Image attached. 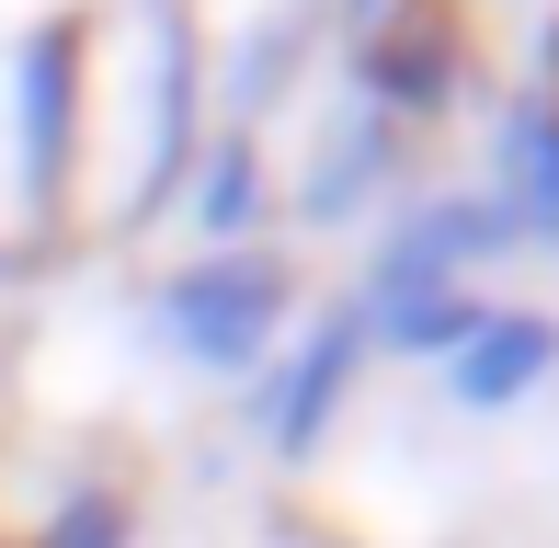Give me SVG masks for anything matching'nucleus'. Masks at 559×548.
<instances>
[{"instance_id": "1", "label": "nucleus", "mask_w": 559, "mask_h": 548, "mask_svg": "<svg viewBox=\"0 0 559 548\" xmlns=\"http://www.w3.org/2000/svg\"><path fill=\"white\" fill-rule=\"evenodd\" d=\"M148 343H171V355L194 366V378H217V389H251L274 366V343H286V320H297V263L286 252H194V263H171V274H148Z\"/></svg>"}, {"instance_id": "2", "label": "nucleus", "mask_w": 559, "mask_h": 548, "mask_svg": "<svg viewBox=\"0 0 559 548\" xmlns=\"http://www.w3.org/2000/svg\"><path fill=\"white\" fill-rule=\"evenodd\" d=\"M81 69H92V12H46L12 35V206L35 229H58L69 183H81V115H92Z\"/></svg>"}, {"instance_id": "3", "label": "nucleus", "mask_w": 559, "mask_h": 548, "mask_svg": "<svg viewBox=\"0 0 559 548\" xmlns=\"http://www.w3.org/2000/svg\"><path fill=\"white\" fill-rule=\"evenodd\" d=\"M138 46H148V138H138V171L115 194V229H148L160 206H183V171L206 148V12L194 0H138Z\"/></svg>"}, {"instance_id": "4", "label": "nucleus", "mask_w": 559, "mask_h": 548, "mask_svg": "<svg viewBox=\"0 0 559 548\" xmlns=\"http://www.w3.org/2000/svg\"><path fill=\"white\" fill-rule=\"evenodd\" d=\"M366 355H377V343H366V309L332 297V309H320L309 332H297L286 355L240 389V412L263 422V445H274L286 468H309L320 445H332V422H343V401H354V378H366Z\"/></svg>"}, {"instance_id": "5", "label": "nucleus", "mask_w": 559, "mask_h": 548, "mask_svg": "<svg viewBox=\"0 0 559 548\" xmlns=\"http://www.w3.org/2000/svg\"><path fill=\"white\" fill-rule=\"evenodd\" d=\"M502 252H525V229L491 206V194H400L389 206V229H377V252H366V286H354V309H389V297H412V286H468L479 263H502Z\"/></svg>"}, {"instance_id": "6", "label": "nucleus", "mask_w": 559, "mask_h": 548, "mask_svg": "<svg viewBox=\"0 0 559 548\" xmlns=\"http://www.w3.org/2000/svg\"><path fill=\"white\" fill-rule=\"evenodd\" d=\"M343 81H354L366 115H389V127L412 138V127H435V115L456 104V81H468V35L445 23V0H400L377 35L343 46Z\"/></svg>"}, {"instance_id": "7", "label": "nucleus", "mask_w": 559, "mask_h": 548, "mask_svg": "<svg viewBox=\"0 0 559 548\" xmlns=\"http://www.w3.org/2000/svg\"><path fill=\"white\" fill-rule=\"evenodd\" d=\"M400 183H412V138L389 115H366V104H332L320 138H309V171H297V229H354Z\"/></svg>"}, {"instance_id": "8", "label": "nucleus", "mask_w": 559, "mask_h": 548, "mask_svg": "<svg viewBox=\"0 0 559 548\" xmlns=\"http://www.w3.org/2000/svg\"><path fill=\"white\" fill-rule=\"evenodd\" d=\"M559 378V309H502L491 297V320H479L468 343L435 366V389H445V412H468V422H491V412H525L537 389Z\"/></svg>"}, {"instance_id": "9", "label": "nucleus", "mask_w": 559, "mask_h": 548, "mask_svg": "<svg viewBox=\"0 0 559 548\" xmlns=\"http://www.w3.org/2000/svg\"><path fill=\"white\" fill-rule=\"evenodd\" d=\"M309 46H320V12H309V0H286V12L240 23V35H228L217 58H206V127H240V138H263V115L297 92Z\"/></svg>"}, {"instance_id": "10", "label": "nucleus", "mask_w": 559, "mask_h": 548, "mask_svg": "<svg viewBox=\"0 0 559 548\" xmlns=\"http://www.w3.org/2000/svg\"><path fill=\"white\" fill-rule=\"evenodd\" d=\"M491 206L525 240H559V92H502L491 104Z\"/></svg>"}, {"instance_id": "11", "label": "nucleus", "mask_w": 559, "mask_h": 548, "mask_svg": "<svg viewBox=\"0 0 559 548\" xmlns=\"http://www.w3.org/2000/svg\"><path fill=\"white\" fill-rule=\"evenodd\" d=\"M263 206H274L263 138H240V127H206V148H194V171H183V217H194V240H206V252H251Z\"/></svg>"}, {"instance_id": "12", "label": "nucleus", "mask_w": 559, "mask_h": 548, "mask_svg": "<svg viewBox=\"0 0 559 548\" xmlns=\"http://www.w3.org/2000/svg\"><path fill=\"white\" fill-rule=\"evenodd\" d=\"M479 320H491L479 286H412V297H389V309H366V343L377 355H412V366H445Z\"/></svg>"}, {"instance_id": "13", "label": "nucleus", "mask_w": 559, "mask_h": 548, "mask_svg": "<svg viewBox=\"0 0 559 548\" xmlns=\"http://www.w3.org/2000/svg\"><path fill=\"white\" fill-rule=\"evenodd\" d=\"M35 548H138V491L126 480H69L58 503H46Z\"/></svg>"}, {"instance_id": "14", "label": "nucleus", "mask_w": 559, "mask_h": 548, "mask_svg": "<svg viewBox=\"0 0 559 548\" xmlns=\"http://www.w3.org/2000/svg\"><path fill=\"white\" fill-rule=\"evenodd\" d=\"M23 263H35V252H23V240H0V297L23 286Z\"/></svg>"}]
</instances>
